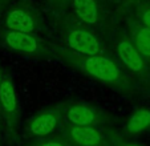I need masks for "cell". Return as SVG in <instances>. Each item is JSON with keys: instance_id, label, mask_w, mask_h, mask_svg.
<instances>
[{"instance_id": "obj_6", "label": "cell", "mask_w": 150, "mask_h": 146, "mask_svg": "<svg viewBox=\"0 0 150 146\" xmlns=\"http://www.w3.org/2000/svg\"><path fill=\"white\" fill-rule=\"evenodd\" d=\"M72 9L77 17L88 24H96L98 19V8L94 0H73Z\"/></svg>"}, {"instance_id": "obj_4", "label": "cell", "mask_w": 150, "mask_h": 146, "mask_svg": "<svg viewBox=\"0 0 150 146\" xmlns=\"http://www.w3.org/2000/svg\"><path fill=\"white\" fill-rule=\"evenodd\" d=\"M7 27L13 32L31 33L35 29V21L31 15L23 9H13L7 16Z\"/></svg>"}, {"instance_id": "obj_16", "label": "cell", "mask_w": 150, "mask_h": 146, "mask_svg": "<svg viewBox=\"0 0 150 146\" xmlns=\"http://www.w3.org/2000/svg\"><path fill=\"white\" fill-rule=\"evenodd\" d=\"M126 146H138V145H126Z\"/></svg>"}, {"instance_id": "obj_11", "label": "cell", "mask_w": 150, "mask_h": 146, "mask_svg": "<svg viewBox=\"0 0 150 146\" xmlns=\"http://www.w3.org/2000/svg\"><path fill=\"white\" fill-rule=\"evenodd\" d=\"M150 126V110H138L127 121V130L130 133H139Z\"/></svg>"}, {"instance_id": "obj_2", "label": "cell", "mask_w": 150, "mask_h": 146, "mask_svg": "<svg viewBox=\"0 0 150 146\" xmlns=\"http://www.w3.org/2000/svg\"><path fill=\"white\" fill-rule=\"evenodd\" d=\"M67 44L71 49L86 56H97L101 51L100 41L94 35L82 29H73L67 35Z\"/></svg>"}, {"instance_id": "obj_10", "label": "cell", "mask_w": 150, "mask_h": 146, "mask_svg": "<svg viewBox=\"0 0 150 146\" xmlns=\"http://www.w3.org/2000/svg\"><path fill=\"white\" fill-rule=\"evenodd\" d=\"M68 120L74 126H89L94 121V113L84 105L72 106L68 112Z\"/></svg>"}, {"instance_id": "obj_14", "label": "cell", "mask_w": 150, "mask_h": 146, "mask_svg": "<svg viewBox=\"0 0 150 146\" xmlns=\"http://www.w3.org/2000/svg\"><path fill=\"white\" fill-rule=\"evenodd\" d=\"M39 146H62V145L59 142H45V143H41V145H39Z\"/></svg>"}, {"instance_id": "obj_1", "label": "cell", "mask_w": 150, "mask_h": 146, "mask_svg": "<svg viewBox=\"0 0 150 146\" xmlns=\"http://www.w3.org/2000/svg\"><path fill=\"white\" fill-rule=\"evenodd\" d=\"M85 70L104 82H116L120 79V70L110 59L104 56H91L85 60Z\"/></svg>"}, {"instance_id": "obj_9", "label": "cell", "mask_w": 150, "mask_h": 146, "mask_svg": "<svg viewBox=\"0 0 150 146\" xmlns=\"http://www.w3.org/2000/svg\"><path fill=\"white\" fill-rule=\"evenodd\" d=\"M0 104H1V108L8 113H12L16 110V92H15L13 82L8 77L3 79V81L0 84Z\"/></svg>"}, {"instance_id": "obj_5", "label": "cell", "mask_w": 150, "mask_h": 146, "mask_svg": "<svg viewBox=\"0 0 150 146\" xmlns=\"http://www.w3.org/2000/svg\"><path fill=\"white\" fill-rule=\"evenodd\" d=\"M118 56L122 60L124 65L133 72H139L144 68V61L141 55L129 41H121L118 44Z\"/></svg>"}, {"instance_id": "obj_15", "label": "cell", "mask_w": 150, "mask_h": 146, "mask_svg": "<svg viewBox=\"0 0 150 146\" xmlns=\"http://www.w3.org/2000/svg\"><path fill=\"white\" fill-rule=\"evenodd\" d=\"M1 81H3V79H1V74H0V84H1Z\"/></svg>"}, {"instance_id": "obj_12", "label": "cell", "mask_w": 150, "mask_h": 146, "mask_svg": "<svg viewBox=\"0 0 150 146\" xmlns=\"http://www.w3.org/2000/svg\"><path fill=\"white\" fill-rule=\"evenodd\" d=\"M137 51L146 57H150V28H141L136 36Z\"/></svg>"}, {"instance_id": "obj_3", "label": "cell", "mask_w": 150, "mask_h": 146, "mask_svg": "<svg viewBox=\"0 0 150 146\" xmlns=\"http://www.w3.org/2000/svg\"><path fill=\"white\" fill-rule=\"evenodd\" d=\"M6 41L8 47L13 51L24 52V53H33L37 49V41L33 36L29 33H21V32H8L6 36Z\"/></svg>"}, {"instance_id": "obj_8", "label": "cell", "mask_w": 150, "mask_h": 146, "mask_svg": "<svg viewBox=\"0 0 150 146\" xmlns=\"http://www.w3.org/2000/svg\"><path fill=\"white\" fill-rule=\"evenodd\" d=\"M56 124H57L56 116L52 114V113H44V114L37 116L31 122L29 132L35 135L44 137V135L51 134L56 129Z\"/></svg>"}, {"instance_id": "obj_7", "label": "cell", "mask_w": 150, "mask_h": 146, "mask_svg": "<svg viewBox=\"0 0 150 146\" xmlns=\"http://www.w3.org/2000/svg\"><path fill=\"white\" fill-rule=\"evenodd\" d=\"M71 135L79 146H97L101 142L100 132L91 126H73Z\"/></svg>"}, {"instance_id": "obj_13", "label": "cell", "mask_w": 150, "mask_h": 146, "mask_svg": "<svg viewBox=\"0 0 150 146\" xmlns=\"http://www.w3.org/2000/svg\"><path fill=\"white\" fill-rule=\"evenodd\" d=\"M142 21H144L146 28H150V9L144 12V15H142Z\"/></svg>"}]
</instances>
